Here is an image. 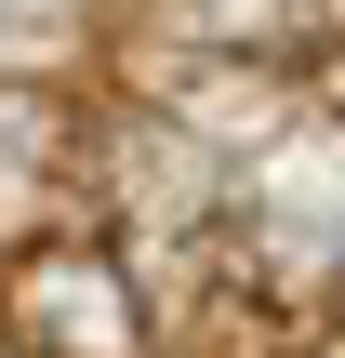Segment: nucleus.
Returning a JSON list of instances; mask_svg holds the SVG:
<instances>
[{
	"mask_svg": "<svg viewBox=\"0 0 345 358\" xmlns=\"http://www.w3.org/2000/svg\"><path fill=\"white\" fill-rule=\"evenodd\" d=\"M332 358H345V345H332Z\"/></svg>",
	"mask_w": 345,
	"mask_h": 358,
	"instance_id": "nucleus-1",
	"label": "nucleus"
}]
</instances>
